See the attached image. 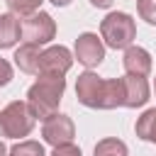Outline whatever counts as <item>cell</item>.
Returning a JSON list of instances; mask_svg holds the SVG:
<instances>
[{
  "label": "cell",
  "instance_id": "obj_20",
  "mask_svg": "<svg viewBox=\"0 0 156 156\" xmlns=\"http://www.w3.org/2000/svg\"><path fill=\"white\" fill-rule=\"evenodd\" d=\"M112 2H115V0H90V5H93V7H100V10H107Z\"/></svg>",
  "mask_w": 156,
  "mask_h": 156
},
{
  "label": "cell",
  "instance_id": "obj_16",
  "mask_svg": "<svg viewBox=\"0 0 156 156\" xmlns=\"http://www.w3.org/2000/svg\"><path fill=\"white\" fill-rule=\"evenodd\" d=\"M44 0H5V5L10 7V12H15V15H32V12H37L39 10V5H41Z\"/></svg>",
  "mask_w": 156,
  "mask_h": 156
},
{
  "label": "cell",
  "instance_id": "obj_21",
  "mask_svg": "<svg viewBox=\"0 0 156 156\" xmlns=\"http://www.w3.org/2000/svg\"><path fill=\"white\" fill-rule=\"evenodd\" d=\"M49 2H54V5H56V7H66V5H68V2H71V0H49Z\"/></svg>",
  "mask_w": 156,
  "mask_h": 156
},
{
  "label": "cell",
  "instance_id": "obj_6",
  "mask_svg": "<svg viewBox=\"0 0 156 156\" xmlns=\"http://www.w3.org/2000/svg\"><path fill=\"white\" fill-rule=\"evenodd\" d=\"M41 136H44V141L51 144V146L71 144L73 136H76V124H73V119H71L68 115L56 112V115H51L49 119H44V124H41Z\"/></svg>",
  "mask_w": 156,
  "mask_h": 156
},
{
  "label": "cell",
  "instance_id": "obj_3",
  "mask_svg": "<svg viewBox=\"0 0 156 156\" xmlns=\"http://www.w3.org/2000/svg\"><path fill=\"white\" fill-rule=\"evenodd\" d=\"M34 122H37V117L29 110V105L22 100H12L10 105H5L0 110V136H5V139L29 136V132L34 129Z\"/></svg>",
  "mask_w": 156,
  "mask_h": 156
},
{
  "label": "cell",
  "instance_id": "obj_12",
  "mask_svg": "<svg viewBox=\"0 0 156 156\" xmlns=\"http://www.w3.org/2000/svg\"><path fill=\"white\" fill-rule=\"evenodd\" d=\"M22 39V20L15 12L0 15V49H12Z\"/></svg>",
  "mask_w": 156,
  "mask_h": 156
},
{
  "label": "cell",
  "instance_id": "obj_23",
  "mask_svg": "<svg viewBox=\"0 0 156 156\" xmlns=\"http://www.w3.org/2000/svg\"><path fill=\"white\" fill-rule=\"evenodd\" d=\"M154 93H156V80H154Z\"/></svg>",
  "mask_w": 156,
  "mask_h": 156
},
{
  "label": "cell",
  "instance_id": "obj_2",
  "mask_svg": "<svg viewBox=\"0 0 156 156\" xmlns=\"http://www.w3.org/2000/svg\"><path fill=\"white\" fill-rule=\"evenodd\" d=\"M63 90H66L63 76H37V83L29 85V90H27V105L34 112V117L44 122L51 115H56Z\"/></svg>",
  "mask_w": 156,
  "mask_h": 156
},
{
  "label": "cell",
  "instance_id": "obj_22",
  "mask_svg": "<svg viewBox=\"0 0 156 156\" xmlns=\"http://www.w3.org/2000/svg\"><path fill=\"white\" fill-rule=\"evenodd\" d=\"M0 156H10V151H7V146L0 141Z\"/></svg>",
  "mask_w": 156,
  "mask_h": 156
},
{
  "label": "cell",
  "instance_id": "obj_13",
  "mask_svg": "<svg viewBox=\"0 0 156 156\" xmlns=\"http://www.w3.org/2000/svg\"><path fill=\"white\" fill-rule=\"evenodd\" d=\"M134 132H136L139 139L156 144V107L144 110V115H141V117L136 119V124H134Z\"/></svg>",
  "mask_w": 156,
  "mask_h": 156
},
{
  "label": "cell",
  "instance_id": "obj_10",
  "mask_svg": "<svg viewBox=\"0 0 156 156\" xmlns=\"http://www.w3.org/2000/svg\"><path fill=\"white\" fill-rule=\"evenodd\" d=\"M122 66L132 76H149L151 73V54L141 46H127L122 56Z\"/></svg>",
  "mask_w": 156,
  "mask_h": 156
},
{
  "label": "cell",
  "instance_id": "obj_15",
  "mask_svg": "<svg viewBox=\"0 0 156 156\" xmlns=\"http://www.w3.org/2000/svg\"><path fill=\"white\" fill-rule=\"evenodd\" d=\"M10 156H46L44 154V146L34 139H24V141H17L12 149H10Z\"/></svg>",
  "mask_w": 156,
  "mask_h": 156
},
{
  "label": "cell",
  "instance_id": "obj_19",
  "mask_svg": "<svg viewBox=\"0 0 156 156\" xmlns=\"http://www.w3.org/2000/svg\"><path fill=\"white\" fill-rule=\"evenodd\" d=\"M10 80H12V66H10V61L0 58V88H5Z\"/></svg>",
  "mask_w": 156,
  "mask_h": 156
},
{
  "label": "cell",
  "instance_id": "obj_8",
  "mask_svg": "<svg viewBox=\"0 0 156 156\" xmlns=\"http://www.w3.org/2000/svg\"><path fill=\"white\" fill-rule=\"evenodd\" d=\"M73 66V56L66 46H49L41 51L39 58V73L37 76H66L68 68Z\"/></svg>",
  "mask_w": 156,
  "mask_h": 156
},
{
  "label": "cell",
  "instance_id": "obj_4",
  "mask_svg": "<svg viewBox=\"0 0 156 156\" xmlns=\"http://www.w3.org/2000/svg\"><path fill=\"white\" fill-rule=\"evenodd\" d=\"M100 37L110 49H127L136 39V22L127 12H107L100 22Z\"/></svg>",
  "mask_w": 156,
  "mask_h": 156
},
{
  "label": "cell",
  "instance_id": "obj_11",
  "mask_svg": "<svg viewBox=\"0 0 156 156\" xmlns=\"http://www.w3.org/2000/svg\"><path fill=\"white\" fill-rule=\"evenodd\" d=\"M15 66L22 71V73H29V76H37L39 73V58H41V46L39 44H29L24 41L17 51H15Z\"/></svg>",
  "mask_w": 156,
  "mask_h": 156
},
{
  "label": "cell",
  "instance_id": "obj_18",
  "mask_svg": "<svg viewBox=\"0 0 156 156\" xmlns=\"http://www.w3.org/2000/svg\"><path fill=\"white\" fill-rule=\"evenodd\" d=\"M51 156H83V154H80V149H78V146L71 141V144H61V146H54Z\"/></svg>",
  "mask_w": 156,
  "mask_h": 156
},
{
  "label": "cell",
  "instance_id": "obj_17",
  "mask_svg": "<svg viewBox=\"0 0 156 156\" xmlns=\"http://www.w3.org/2000/svg\"><path fill=\"white\" fill-rule=\"evenodd\" d=\"M136 12L149 24H156V0H136Z\"/></svg>",
  "mask_w": 156,
  "mask_h": 156
},
{
  "label": "cell",
  "instance_id": "obj_1",
  "mask_svg": "<svg viewBox=\"0 0 156 156\" xmlns=\"http://www.w3.org/2000/svg\"><path fill=\"white\" fill-rule=\"evenodd\" d=\"M76 98L93 110H115L124 107V85L122 78H100L88 68L76 80Z\"/></svg>",
  "mask_w": 156,
  "mask_h": 156
},
{
  "label": "cell",
  "instance_id": "obj_9",
  "mask_svg": "<svg viewBox=\"0 0 156 156\" xmlns=\"http://www.w3.org/2000/svg\"><path fill=\"white\" fill-rule=\"evenodd\" d=\"M122 85H124V107H144L149 102V80L146 76H132L127 73L122 78Z\"/></svg>",
  "mask_w": 156,
  "mask_h": 156
},
{
  "label": "cell",
  "instance_id": "obj_5",
  "mask_svg": "<svg viewBox=\"0 0 156 156\" xmlns=\"http://www.w3.org/2000/svg\"><path fill=\"white\" fill-rule=\"evenodd\" d=\"M54 37H56V22L49 12L37 10V12L22 17V39L24 41L41 46V44H49Z\"/></svg>",
  "mask_w": 156,
  "mask_h": 156
},
{
  "label": "cell",
  "instance_id": "obj_14",
  "mask_svg": "<svg viewBox=\"0 0 156 156\" xmlns=\"http://www.w3.org/2000/svg\"><path fill=\"white\" fill-rule=\"evenodd\" d=\"M95 156H127V144L117 136L100 139L95 144Z\"/></svg>",
  "mask_w": 156,
  "mask_h": 156
},
{
  "label": "cell",
  "instance_id": "obj_7",
  "mask_svg": "<svg viewBox=\"0 0 156 156\" xmlns=\"http://www.w3.org/2000/svg\"><path fill=\"white\" fill-rule=\"evenodd\" d=\"M73 51H76L78 63H83L85 68H95V66H100L102 58H105L102 37H98V34H93V32H83V34H78V39H76Z\"/></svg>",
  "mask_w": 156,
  "mask_h": 156
}]
</instances>
